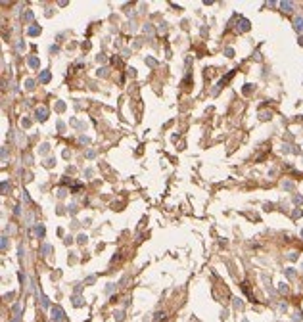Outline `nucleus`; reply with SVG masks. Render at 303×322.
Here are the masks:
<instances>
[{"label": "nucleus", "mask_w": 303, "mask_h": 322, "mask_svg": "<svg viewBox=\"0 0 303 322\" xmlns=\"http://www.w3.org/2000/svg\"><path fill=\"white\" fill-rule=\"evenodd\" d=\"M52 320H54V322H63V320H65V315H63L62 307L56 305V307L52 309Z\"/></svg>", "instance_id": "nucleus-1"}, {"label": "nucleus", "mask_w": 303, "mask_h": 322, "mask_svg": "<svg viewBox=\"0 0 303 322\" xmlns=\"http://www.w3.org/2000/svg\"><path fill=\"white\" fill-rule=\"evenodd\" d=\"M294 27H296V31L303 33V17H296V19H294Z\"/></svg>", "instance_id": "nucleus-2"}, {"label": "nucleus", "mask_w": 303, "mask_h": 322, "mask_svg": "<svg viewBox=\"0 0 303 322\" xmlns=\"http://www.w3.org/2000/svg\"><path fill=\"white\" fill-rule=\"evenodd\" d=\"M46 113H48V111H46V109H44V108L37 109V117H39V119H46Z\"/></svg>", "instance_id": "nucleus-3"}, {"label": "nucleus", "mask_w": 303, "mask_h": 322, "mask_svg": "<svg viewBox=\"0 0 303 322\" xmlns=\"http://www.w3.org/2000/svg\"><path fill=\"white\" fill-rule=\"evenodd\" d=\"M280 6H282V10H284V12H290V10H292V2H282Z\"/></svg>", "instance_id": "nucleus-4"}, {"label": "nucleus", "mask_w": 303, "mask_h": 322, "mask_svg": "<svg viewBox=\"0 0 303 322\" xmlns=\"http://www.w3.org/2000/svg\"><path fill=\"white\" fill-rule=\"evenodd\" d=\"M48 79H50V75H48V73H42V75H40V81H42V83H46Z\"/></svg>", "instance_id": "nucleus-5"}, {"label": "nucleus", "mask_w": 303, "mask_h": 322, "mask_svg": "<svg viewBox=\"0 0 303 322\" xmlns=\"http://www.w3.org/2000/svg\"><path fill=\"white\" fill-rule=\"evenodd\" d=\"M39 31H40V29H37V27H31V31H29V33H31V35H37Z\"/></svg>", "instance_id": "nucleus-6"}, {"label": "nucleus", "mask_w": 303, "mask_h": 322, "mask_svg": "<svg viewBox=\"0 0 303 322\" xmlns=\"http://www.w3.org/2000/svg\"><path fill=\"white\" fill-rule=\"evenodd\" d=\"M301 236H303V232H301Z\"/></svg>", "instance_id": "nucleus-7"}]
</instances>
